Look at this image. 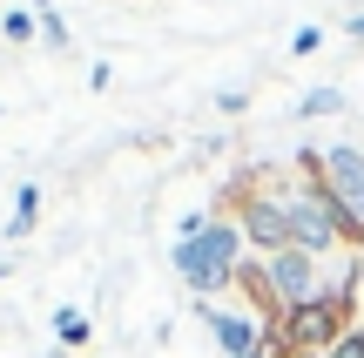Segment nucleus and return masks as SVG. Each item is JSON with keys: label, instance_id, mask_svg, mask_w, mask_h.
Wrapping results in <instances>:
<instances>
[{"label": "nucleus", "instance_id": "obj_1", "mask_svg": "<svg viewBox=\"0 0 364 358\" xmlns=\"http://www.w3.org/2000/svg\"><path fill=\"white\" fill-rule=\"evenodd\" d=\"M277 189H284V210H290V243H297V251H311V257L364 251L358 216L344 210V203L324 189V176H317V149H304V156H297V176H277Z\"/></svg>", "mask_w": 364, "mask_h": 358}, {"label": "nucleus", "instance_id": "obj_2", "mask_svg": "<svg viewBox=\"0 0 364 358\" xmlns=\"http://www.w3.org/2000/svg\"><path fill=\"white\" fill-rule=\"evenodd\" d=\"M243 257H250L243 230H236L230 216H209L203 237L176 243V278L196 291V305H223V298L236 291V270H243Z\"/></svg>", "mask_w": 364, "mask_h": 358}, {"label": "nucleus", "instance_id": "obj_3", "mask_svg": "<svg viewBox=\"0 0 364 358\" xmlns=\"http://www.w3.org/2000/svg\"><path fill=\"white\" fill-rule=\"evenodd\" d=\"M351 325H358V284H338V291H324V298H311V305L270 318V338H277L284 358H324Z\"/></svg>", "mask_w": 364, "mask_h": 358}, {"label": "nucleus", "instance_id": "obj_4", "mask_svg": "<svg viewBox=\"0 0 364 358\" xmlns=\"http://www.w3.org/2000/svg\"><path fill=\"white\" fill-rule=\"evenodd\" d=\"M223 216L243 230L250 257H270V251H290V210H284V189L277 176L263 169H243L230 189H223Z\"/></svg>", "mask_w": 364, "mask_h": 358}, {"label": "nucleus", "instance_id": "obj_5", "mask_svg": "<svg viewBox=\"0 0 364 358\" xmlns=\"http://www.w3.org/2000/svg\"><path fill=\"white\" fill-rule=\"evenodd\" d=\"M203 311V325H209V338H216V352L223 358H257L263 345H270V318L263 311H243V305H196Z\"/></svg>", "mask_w": 364, "mask_h": 358}, {"label": "nucleus", "instance_id": "obj_6", "mask_svg": "<svg viewBox=\"0 0 364 358\" xmlns=\"http://www.w3.org/2000/svg\"><path fill=\"white\" fill-rule=\"evenodd\" d=\"M317 176H324V189L358 216V230H364V142H331V149H317Z\"/></svg>", "mask_w": 364, "mask_h": 358}, {"label": "nucleus", "instance_id": "obj_7", "mask_svg": "<svg viewBox=\"0 0 364 358\" xmlns=\"http://www.w3.org/2000/svg\"><path fill=\"white\" fill-rule=\"evenodd\" d=\"M34 216H41V189H34V183H21V189H14V216L0 223V237H14V243H21L27 230H34Z\"/></svg>", "mask_w": 364, "mask_h": 358}, {"label": "nucleus", "instance_id": "obj_8", "mask_svg": "<svg viewBox=\"0 0 364 358\" xmlns=\"http://www.w3.org/2000/svg\"><path fill=\"white\" fill-rule=\"evenodd\" d=\"M88 311H75V305H61V311H54V345H61V352H81V345H88Z\"/></svg>", "mask_w": 364, "mask_h": 358}, {"label": "nucleus", "instance_id": "obj_9", "mask_svg": "<svg viewBox=\"0 0 364 358\" xmlns=\"http://www.w3.org/2000/svg\"><path fill=\"white\" fill-rule=\"evenodd\" d=\"M297 115H304V122H331V115H344V88H338V81L311 88V95L297 102Z\"/></svg>", "mask_w": 364, "mask_h": 358}, {"label": "nucleus", "instance_id": "obj_10", "mask_svg": "<svg viewBox=\"0 0 364 358\" xmlns=\"http://www.w3.org/2000/svg\"><path fill=\"white\" fill-rule=\"evenodd\" d=\"M0 34H7L14 48H27V41L41 34V21H34V14H27V7H7V21H0Z\"/></svg>", "mask_w": 364, "mask_h": 358}, {"label": "nucleus", "instance_id": "obj_11", "mask_svg": "<svg viewBox=\"0 0 364 358\" xmlns=\"http://www.w3.org/2000/svg\"><path fill=\"white\" fill-rule=\"evenodd\" d=\"M34 21H41V41H48V48H68V21H61L54 7H41Z\"/></svg>", "mask_w": 364, "mask_h": 358}, {"label": "nucleus", "instance_id": "obj_12", "mask_svg": "<svg viewBox=\"0 0 364 358\" xmlns=\"http://www.w3.org/2000/svg\"><path fill=\"white\" fill-rule=\"evenodd\" d=\"M324 358H364V325H351V332L338 338V345H331Z\"/></svg>", "mask_w": 364, "mask_h": 358}, {"label": "nucleus", "instance_id": "obj_13", "mask_svg": "<svg viewBox=\"0 0 364 358\" xmlns=\"http://www.w3.org/2000/svg\"><path fill=\"white\" fill-rule=\"evenodd\" d=\"M216 108H223V115H243V108H250V88H223Z\"/></svg>", "mask_w": 364, "mask_h": 358}, {"label": "nucleus", "instance_id": "obj_14", "mask_svg": "<svg viewBox=\"0 0 364 358\" xmlns=\"http://www.w3.org/2000/svg\"><path fill=\"white\" fill-rule=\"evenodd\" d=\"M324 48V34H317V27H297V41H290V54H317Z\"/></svg>", "mask_w": 364, "mask_h": 358}, {"label": "nucleus", "instance_id": "obj_15", "mask_svg": "<svg viewBox=\"0 0 364 358\" xmlns=\"http://www.w3.org/2000/svg\"><path fill=\"white\" fill-rule=\"evenodd\" d=\"M344 34H351V41H364V14H351V21H344Z\"/></svg>", "mask_w": 364, "mask_h": 358}, {"label": "nucleus", "instance_id": "obj_16", "mask_svg": "<svg viewBox=\"0 0 364 358\" xmlns=\"http://www.w3.org/2000/svg\"><path fill=\"white\" fill-rule=\"evenodd\" d=\"M27 7H34V14H41V7H48V0H27Z\"/></svg>", "mask_w": 364, "mask_h": 358}, {"label": "nucleus", "instance_id": "obj_17", "mask_svg": "<svg viewBox=\"0 0 364 358\" xmlns=\"http://www.w3.org/2000/svg\"><path fill=\"white\" fill-rule=\"evenodd\" d=\"M0 278H14V264H0Z\"/></svg>", "mask_w": 364, "mask_h": 358}, {"label": "nucleus", "instance_id": "obj_18", "mask_svg": "<svg viewBox=\"0 0 364 358\" xmlns=\"http://www.w3.org/2000/svg\"><path fill=\"white\" fill-rule=\"evenodd\" d=\"M0 115H7V108H0Z\"/></svg>", "mask_w": 364, "mask_h": 358}]
</instances>
